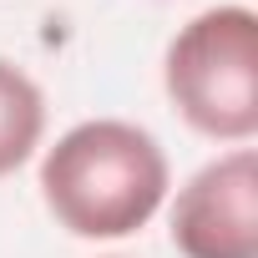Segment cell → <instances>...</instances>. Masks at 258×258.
<instances>
[{
    "label": "cell",
    "mask_w": 258,
    "mask_h": 258,
    "mask_svg": "<svg viewBox=\"0 0 258 258\" xmlns=\"http://www.w3.org/2000/svg\"><path fill=\"white\" fill-rule=\"evenodd\" d=\"M162 81L187 126L218 142H248L258 132V16L248 6L192 16L167 46Z\"/></svg>",
    "instance_id": "obj_2"
},
{
    "label": "cell",
    "mask_w": 258,
    "mask_h": 258,
    "mask_svg": "<svg viewBox=\"0 0 258 258\" xmlns=\"http://www.w3.org/2000/svg\"><path fill=\"white\" fill-rule=\"evenodd\" d=\"M41 198L76 238H126L167 198V157L132 121H81L46 152Z\"/></svg>",
    "instance_id": "obj_1"
},
{
    "label": "cell",
    "mask_w": 258,
    "mask_h": 258,
    "mask_svg": "<svg viewBox=\"0 0 258 258\" xmlns=\"http://www.w3.org/2000/svg\"><path fill=\"white\" fill-rule=\"evenodd\" d=\"M182 258H258V157L248 147L208 162L172 203Z\"/></svg>",
    "instance_id": "obj_3"
},
{
    "label": "cell",
    "mask_w": 258,
    "mask_h": 258,
    "mask_svg": "<svg viewBox=\"0 0 258 258\" xmlns=\"http://www.w3.org/2000/svg\"><path fill=\"white\" fill-rule=\"evenodd\" d=\"M41 132H46V96H41V86L21 66L0 61V177L16 172L36 152Z\"/></svg>",
    "instance_id": "obj_4"
}]
</instances>
